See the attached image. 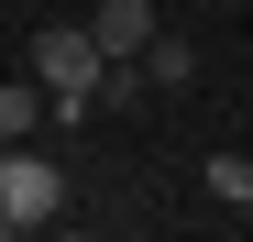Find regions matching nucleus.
Wrapping results in <instances>:
<instances>
[{
  "label": "nucleus",
  "instance_id": "6",
  "mask_svg": "<svg viewBox=\"0 0 253 242\" xmlns=\"http://www.w3.org/2000/svg\"><path fill=\"white\" fill-rule=\"evenodd\" d=\"M242 220H253V198H242Z\"/></svg>",
  "mask_w": 253,
  "mask_h": 242
},
{
  "label": "nucleus",
  "instance_id": "2",
  "mask_svg": "<svg viewBox=\"0 0 253 242\" xmlns=\"http://www.w3.org/2000/svg\"><path fill=\"white\" fill-rule=\"evenodd\" d=\"M44 220H66V176L44 165V154H0V242L44 231Z\"/></svg>",
  "mask_w": 253,
  "mask_h": 242
},
{
  "label": "nucleus",
  "instance_id": "3",
  "mask_svg": "<svg viewBox=\"0 0 253 242\" xmlns=\"http://www.w3.org/2000/svg\"><path fill=\"white\" fill-rule=\"evenodd\" d=\"M88 33L110 44V66H132L154 33H165V22H154V0H99V11H88Z\"/></svg>",
  "mask_w": 253,
  "mask_h": 242
},
{
  "label": "nucleus",
  "instance_id": "1",
  "mask_svg": "<svg viewBox=\"0 0 253 242\" xmlns=\"http://www.w3.org/2000/svg\"><path fill=\"white\" fill-rule=\"evenodd\" d=\"M33 66H44V88H55V121H88L99 88H110V44L88 22H55L44 44H33Z\"/></svg>",
  "mask_w": 253,
  "mask_h": 242
},
{
  "label": "nucleus",
  "instance_id": "5",
  "mask_svg": "<svg viewBox=\"0 0 253 242\" xmlns=\"http://www.w3.org/2000/svg\"><path fill=\"white\" fill-rule=\"evenodd\" d=\"M209 198H220V209H242V198H253V154H231V143L209 154Z\"/></svg>",
  "mask_w": 253,
  "mask_h": 242
},
{
  "label": "nucleus",
  "instance_id": "4",
  "mask_svg": "<svg viewBox=\"0 0 253 242\" xmlns=\"http://www.w3.org/2000/svg\"><path fill=\"white\" fill-rule=\"evenodd\" d=\"M143 77H154V88H187V77H198V44H176V33H154V44H143Z\"/></svg>",
  "mask_w": 253,
  "mask_h": 242
}]
</instances>
